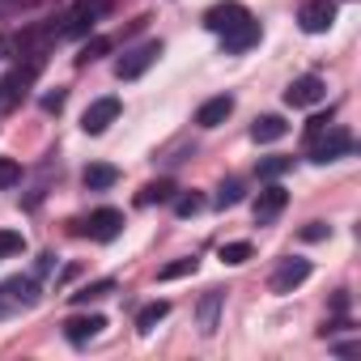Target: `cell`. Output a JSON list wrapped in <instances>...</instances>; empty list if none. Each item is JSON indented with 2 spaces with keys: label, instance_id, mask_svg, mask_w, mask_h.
Returning a JSON list of instances; mask_svg holds the SVG:
<instances>
[{
  "label": "cell",
  "instance_id": "obj_1",
  "mask_svg": "<svg viewBox=\"0 0 361 361\" xmlns=\"http://www.w3.org/2000/svg\"><path fill=\"white\" fill-rule=\"evenodd\" d=\"M348 153H353V136H348V128L327 123L319 136H310V161H319V166L340 161V157H348Z\"/></svg>",
  "mask_w": 361,
  "mask_h": 361
},
{
  "label": "cell",
  "instance_id": "obj_2",
  "mask_svg": "<svg viewBox=\"0 0 361 361\" xmlns=\"http://www.w3.org/2000/svg\"><path fill=\"white\" fill-rule=\"evenodd\" d=\"M157 56H161V43L149 39V43H140V47H132V51H123V56L115 60V77H119V81H136V77H145V73L157 64Z\"/></svg>",
  "mask_w": 361,
  "mask_h": 361
},
{
  "label": "cell",
  "instance_id": "obj_3",
  "mask_svg": "<svg viewBox=\"0 0 361 361\" xmlns=\"http://www.w3.org/2000/svg\"><path fill=\"white\" fill-rule=\"evenodd\" d=\"M73 226H77V234H85L94 243H115L119 230H123V213L119 209H98V213H90L85 221H73Z\"/></svg>",
  "mask_w": 361,
  "mask_h": 361
},
{
  "label": "cell",
  "instance_id": "obj_4",
  "mask_svg": "<svg viewBox=\"0 0 361 361\" xmlns=\"http://www.w3.org/2000/svg\"><path fill=\"white\" fill-rule=\"evenodd\" d=\"M336 0H302V9H298V26L306 35H327L331 22H336Z\"/></svg>",
  "mask_w": 361,
  "mask_h": 361
},
{
  "label": "cell",
  "instance_id": "obj_5",
  "mask_svg": "<svg viewBox=\"0 0 361 361\" xmlns=\"http://www.w3.org/2000/svg\"><path fill=\"white\" fill-rule=\"evenodd\" d=\"M243 22H251V13H247V5H238V0H221V5H213L204 13V30H213V35H230Z\"/></svg>",
  "mask_w": 361,
  "mask_h": 361
},
{
  "label": "cell",
  "instance_id": "obj_6",
  "mask_svg": "<svg viewBox=\"0 0 361 361\" xmlns=\"http://www.w3.org/2000/svg\"><path fill=\"white\" fill-rule=\"evenodd\" d=\"M285 204H289V192L281 188V183H268L259 196H255V204H251V213H255V221L259 226H272L281 213H285Z\"/></svg>",
  "mask_w": 361,
  "mask_h": 361
},
{
  "label": "cell",
  "instance_id": "obj_7",
  "mask_svg": "<svg viewBox=\"0 0 361 361\" xmlns=\"http://www.w3.org/2000/svg\"><path fill=\"white\" fill-rule=\"evenodd\" d=\"M323 98H327V85H323V77H314V73L289 81V90H285V102H289V106H314V102H323Z\"/></svg>",
  "mask_w": 361,
  "mask_h": 361
},
{
  "label": "cell",
  "instance_id": "obj_8",
  "mask_svg": "<svg viewBox=\"0 0 361 361\" xmlns=\"http://www.w3.org/2000/svg\"><path fill=\"white\" fill-rule=\"evenodd\" d=\"M115 119H119V98H98V102H90V106H85L81 128H85L90 136H102Z\"/></svg>",
  "mask_w": 361,
  "mask_h": 361
},
{
  "label": "cell",
  "instance_id": "obj_9",
  "mask_svg": "<svg viewBox=\"0 0 361 361\" xmlns=\"http://www.w3.org/2000/svg\"><path fill=\"white\" fill-rule=\"evenodd\" d=\"M306 276H310V259L289 255V259H281V268L272 272V293H293Z\"/></svg>",
  "mask_w": 361,
  "mask_h": 361
},
{
  "label": "cell",
  "instance_id": "obj_10",
  "mask_svg": "<svg viewBox=\"0 0 361 361\" xmlns=\"http://www.w3.org/2000/svg\"><path fill=\"white\" fill-rule=\"evenodd\" d=\"M0 302L9 306V314H13L18 306H35V302H39V285H35V276H9L5 285H0Z\"/></svg>",
  "mask_w": 361,
  "mask_h": 361
},
{
  "label": "cell",
  "instance_id": "obj_11",
  "mask_svg": "<svg viewBox=\"0 0 361 361\" xmlns=\"http://www.w3.org/2000/svg\"><path fill=\"white\" fill-rule=\"evenodd\" d=\"M102 9H106V0H81V5H77L68 18H64V26H60V39H77V35H85Z\"/></svg>",
  "mask_w": 361,
  "mask_h": 361
},
{
  "label": "cell",
  "instance_id": "obj_12",
  "mask_svg": "<svg viewBox=\"0 0 361 361\" xmlns=\"http://www.w3.org/2000/svg\"><path fill=\"white\" fill-rule=\"evenodd\" d=\"M35 73H39V64L30 60L26 68H13V73H9L5 81H0V111H5V106H13V102H18V98L26 94V85L35 81Z\"/></svg>",
  "mask_w": 361,
  "mask_h": 361
},
{
  "label": "cell",
  "instance_id": "obj_13",
  "mask_svg": "<svg viewBox=\"0 0 361 361\" xmlns=\"http://www.w3.org/2000/svg\"><path fill=\"white\" fill-rule=\"evenodd\" d=\"M102 327H106L102 314H73V319L64 323V340H68V344H85V340H94Z\"/></svg>",
  "mask_w": 361,
  "mask_h": 361
},
{
  "label": "cell",
  "instance_id": "obj_14",
  "mask_svg": "<svg viewBox=\"0 0 361 361\" xmlns=\"http://www.w3.org/2000/svg\"><path fill=\"white\" fill-rule=\"evenodd\" d=\"M259 43V22L251 18V22H243L238 30H230V35H221V47L230 51V56H243V51H251Z\"/></svg>",
  "mask_w": 361,
  "mask_h": 361
},
{
  "label": "cell",
  "instance_id": "obj_15",
  "mask_svg": "<svg viewBox=\"0 0 361 361\" xmlns=\"http://www.w3.org/2000/svg\"><path fill=\"white\" fill-rule=\"evenodd\" d=\"M230 111H234V98H230V94H217V98H209V102L196 111V123H200V128H221V123L230 119Z\"/></svg>",
  "mask_w": 361,
  "mask_h": 361
},
{
  "label": "cell",
  "instance_id": "obj_16",
  "mask_svg": "<svg viewBox=\"0 0 361 361\" xmlns=\"http://www.w3.org/2000/svg\"><path fill=\"white\" fill-rule=\"evenodd\" d=\"M81 183H85L90 192H106V188H115V183H119V170H115L111 161H90V166H85V174H81Z\"/></svg>",
  "mask_w": 361,
  "mask_h": 361
},
{
  "label": "cell",
  "instance_id": "obj_17",
  "mask_svg": "<svg viewBox=\"0 0 361 361\" xmlns=\"http://www.w3.org/2000/svg\"><path fill=\"white\" fill-rule=\"evenodd\" d=\"M289 132V123L281 119V115H259L255 123H251V140L255 145H272V140H281Z\"/></svg>",
  "mask_w": 361,
  "mask_h": 361
},
{
  "label": "cell",
  "instance_id": "obj_18",
  "mask_svg": "<svg viewBox=\"0 0 361 361\" xmlns=\"http://www.w3.org/2000/svg\"><path fill=\"white\" fill-rule=\"evenodd\" d=\"M221 302H226L221 289H209V293H204V302H200V331H204V336L217 331V310H221Z\"/></svg>",
  "mask_w": 361,
  "mask_h": 361
},
{
  "label": "cell",
  "instance_id": "obj_19",
  "mask_svg": "<svg viewBox=\"0 0 361 361\" xmlns=\"http://www.w3.org/2000/svg\"><path fill=\"white\" fill-rule=\"evenodd\" d=\"M174 183L170 178H157V183H149V188H140V196H136V204H166V200H174Z\"/></svg>",
  "mask_w": 361,
  "mask_h": 361
},
{
  "label": "cell",
  "instance_id": "obj_20",
  "mask_svg": "<svg viewBox=\"0 0 361 361\" xmlns=\"http://www.w3.org/2000/svg\"><path fill=\"white\" fill-rule=\"evenodd\" d=\"M251 255H255V247H251V243H226V247L217 251V259H221V264H230V268L247 264Z\"/></svg>",
  "mask_w": 361,
  "mask_h": 361
},
{
  "label": "cell",
  "instance_id": "obj_21",
  "mask_svg": "<svg viewBox=\"0 0 361 361\" xmlns=\"http://www.w3.org/2000/svg\"><path fill=\"white\" fill-rule=\"evenodd\" d=\"M166 314H170V302H149V306L136 314V327H140V331H153Z\"/></svg>",
  "mask_w": 361,
  "mask_h": 361
},
{
  "label": "cell",
  "instance_id": "obj_22",
  "mask_svg": "<svg viewBox=\"0 0 361 361\" xmlns=\"http://www.w3.org/2000/svg\"><path fill=\"white\" fill-rule=\"evenodd\" d=\"M106 293H115V281H94V285L77 289V293H73V302H77V306H85V302H98V298H106Z\"/></svg>",
  "mask_w": 361,
  "mask_h": 361
},
{
  "label": "cell",
  "instance_id": "obj_23",
  "mask_svg": "<svg viewBox=\"0 0 361 361\" xmlns=\"http://www.w3.org/2000/svg\"><path fill=\"white\" fill-rule=\"evenodd\" d=\"M200 209H204V196H196V192H183V196H178V192H174V213H178V217H196Z\"/></svg>",
  "mask_w": 361,
  "mask_h": 361
},
{
  "label": "cell",
  "instance_id": "obj_24",
  "mask_svg": "<svg viewBox=\"0 0 361 361\" xmlns=\"http://www.w3.org/2000/svg\"><path fill=\"white\" fill-rule=\"evenodd\" d=\"M196 268H200V264H196L192 255H188V259H174V264H166V268L157 272V281H178V276H192Z\"/></svg>",
  "mask_w": 361,
  "mask_h": 361
},
{
  "label": "cell",
  "instance_id": "obj_25",
  "mask_svg": "<svg viewBox=\"0 0 361 361\" xmlns=\"http://www.w3.org/2000/svg\"><path fill=\"white\" fill-rule=\"evenodd\" d=\"M106 51H111V39H102V35H98V39H90V43L81 47V56H77V64H94V60H102Z\"/></svg>",
  "mask_w": 361,
  "mask_h": 361
},
{
  "label": "cell",
  "instance_id": "obj_26",
  "mask_svg": "<svg viewBox=\"0 0 361 361\" xmlns=\"http://www.w3.org/2000/svg\"><path fill=\"white\" fill-rule=\"evenodd\" d=\"M238 200H243V183H238V178L221 183V192H217V209H234Z\"/></svg>",
  "mask_w": 361,
  "mask_h": 361
},
{
  "label": "cell",
  "instance_id": "obj_27",
  "mask_svg": "<svg viewBox=\"0 0 361 361\" xmlns=\"http://www.w3.org/2000/svg\"><path fill=\"white\" fill-rule=\"evenodd\" d=\"M26 251V238L18 230H0V255H22Z\"/></svg>",
  "mask_w": 361,
  "mask_h": 361
},
{
  "label": "cell",
  "instance_id": "obj_28",
  "mask_svg": "<svg viewBox=\"0 0 361 361\" xmlns=\"http://www.w3.org/2000/svg\"><path fill=\"white\" fill-rule=\"evenodd\" d=\"M18 178H22V166H18L13 157H0V192H5V188H13Z\"/></svg>",
  "mask_w": 361,
  "mask_h": 361
},
{
  "label": "cell",
  "instance_id": "obj_29",
  "mask_svg": "<svg viewBox=\"0 0 361 361\" xmlns=\"http://www.w3.org/2000/svg\"><path fill=\"white\" fill-rule=\"evenodd\" d=\"M293 166V157H264L259 161V178H276V174H285Z\"/></svg>",
  "mask_w": 361,
  "mask_h": 361
},
{
  "label": "cell",
  "instance_id": "obj_30",
  "mask_svg": "<svg viewBox=\"0 0 361 361\" xmlns=\"http://www.w3.org/2000/svg\"><path fill=\"white\" fill-rule=\"evenodd\" d=\"M327 123H331V106H327V115L319 111V115H310V119H306V140H310V136H319Z\"/></svg>",
  "mask_w": 361,
  "mask_h": 361
},
{
  "label": "cell",
  "instance_id": "obj_31",
  "mask_svg": "<svg viewBox=\"0 0 361 361\" xmlns=\"http://www.w3.org/2000/svg\"><path fill=\"white\" fill-rule=\"evenodd\" d=\"M327 234H331V230H327V226H323V221H310V226H306V230H302V243H323V238H327Z\"/></svg>",
  "mask_w": 361,
  "mask_h": 361
},
{
  "label": "cell",
  "instance_id": "obj_32",
  "mask_svg": "<svg viewBox=\"0 0 361 361\" xmlns=\"http://www.w3.org/2000/svg\"><path fill=\"white\" fill-rule=\"evenodd\" d=\"M60 106H64V90H56V94L43 98V111H60Z\"/></svg>",
  "mask_w": 361,
  "mask_h": 361
},
{
  "label": "cell",
  "instance_id": "obj_33",
  "mask_svg": "<svg viewBox=\"0 0 361 361\" xmlns=\"http://www.w3.org/2000/svg\"><path fill=\"white\" fill-rule=\"evenodd\" d=\"M51 268H56V255H51V251H47V255H39V264H35V272H39V276H47Z\"/></svg>",
  "mask_w": 361,
  "mask_h": 361
},
{
  "label": "cell",
  "instance_id": "obj_34",
  "mask_svg": "<svg viewBox=\"0 0 361 361\" xmlns=\"http://www.w3.org/2000/svg\"><path fill=\"white\" fill-rule=\"evenodd\" d=\"M331 310L344 314V310H348V293H336V298H331Z\"/></svg>",
  "mask_w": 361,
  "mask_h": 361
},
{
  "label": "cell",
  "instance_id": "obj_35",
  "mask_svg": "<svg viewBox=\"0 0 361 361\" xmlns=\"http://www.w3.org/2000/svg\"><path fill=\"white\" fill-rule=\"evenodd\" d=\"M0 51H5V39H0Z\"/></svg>",
  "mask_w": 361,
  "mask_h": 361
}]
</instances>
